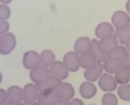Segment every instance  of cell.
I'll list each match as a JSON object with an SVG mask.
<instances>
[{
  "label": "cell",
  "mask_w": 130,
  "mask_h": 105,
  "mask_svg": "<svg viewBox=\"0 0 130 105\" xmlns=\"http://www.w3.org/2000/svg\"><path fill=\"white\" fill-rule=\"evenodd\" d=\"M55 93H56V96L58 101L62 102H67L69 103L70 101L74 98V95H75V90H74V87L69 82H65V81H62L58 85V87L55 89Z\"/></svg>",
  "instance_id": "obj_1"
},
{
  "label": "cell",
  "mask_w": 130,
  "mask_h": 105,
  "mask_svg": "<svg viewBox=\"0 0 130 105\" xmlns=\"http://www.w3.org/2000/svg\"><path fill=\"white\" fill-rule=\"evenodd\" d=\"M97 85H98L99 89H102L105 93H113L114 90L118 89V87H119L114 76H113V74L105 73V72L102 74L99 80L97 81Z\"/></svg>",
  "instance_id": "obj_2"
},
{
  "label": "cell",
  "mask_w": 130,
  "mask_h": 105,
  "mask_svg": "<svg viewBox=\"0 0 130 105\" xmlns=\"http://www.w3.org/2000/svg\"><path fill=\"white\" fill-rule=\"evenodd\" d=\"M17 45V40L14 33L8 32V33L4 34L1 39V45H0V55H9L14 52Z\"/></svg>",
  "instance_id": "obj_3"
},
{
  "label": "cell",
  "mask_w": 130,
  "mask_h": 105,
  "mask_svg": "<svg viewBox=\"0 0 130 105\" xmlns=\"http://www.w3.org/2000/svg\"><path fill=\"white\" fill-rule=\"evenodd\" d=\"M22 64H23V67L29 70V71L39 66L40 65V53L36 52V50H27V52H25L23 54Z\"/></svg>",
  "instance_id": "obj_4"
},
{
  "label": "cell",
  "mask_w": 130,
  "mask_h": 105,
  "mask_svg": "<svg viewBox=\"0 0 130 105\" xmlns=\"http://www.w3.org/2000/svg\"><path fill=\"white\" fill-rule=\"evenodd\" d=\"M39 97V89L36 83L30 82L23 87V103L26 105H31L38 102Z\"/></svg>",
  "instance_id": "obj_5"
},
{
  "label": "cell",
  "mask_w": 130,
  "mask_h": 105,
  "mask_svg": "<svg viewBox=\"0 0 130 105\" xmlns=\"http://www.w3.org/2000/svg\"><path fill=\"white\" fill-rule=\"evenodd\" d=\"M48 69H49L50 76L56 78V79H58V80L65 81L67 78H69L70 72L62 61H56V62H55L54 64H52V66H49Z\"/></svg>",
  "instance_id": "obj_6"
},
{
  "label": "cell",
  "mask_w": 130,
  "mask_h": 105,
  "mask_svg": "<svg viewBox=\"0 0 130 105\" xmlns=\"http://www.w3.org/2000/svg\"><path fill=\"white\" fill-rule=\"evenodd\" d=\"M62 62L64 63L69 72H76L80 69V56L73 50L65 54Z\"/></svg>",
  "instance_id": "obj_7"
},
{
  "label": "cell",
  "mask_w": 130,
  "mask_h": 105,
  "mask_svg": "<svg viewBox=\"0 0 130 105\" xmlns=\"http://www.w3.org/2000/svg\"><path fill=\"white\" fill-rule=\"evenodd\" d=\"M111 23H112V25L114 26L115 30L122 29V27L130 24V15L127 11L117 10L113 13L112 18H111Z\"/></svg>",
  "instance_id": "obj_8"
},
{
  "label": "cell",
  "mask_w": 130,
  "mask_h": 105,
  "mask_svg": "<svg viewBox=\"0 0 130 105\" xmlns=\"http://www.w3.org/2000/svg\"><path fill=\"white\" fill-rule=\"evenodd\" d=\"M114 32H115V29L112 25V23L111 22H102V23H99V24L96 26V29H95V37H96V39L101 40V39L113 36Z\"/></svg>",
  "instance_id": "obj_9"
},
{
  "label": "cell",
  "mask_w": 130,
  "mask_h": 105,
  "mask_svg": "<svg viewBox=\"0 0 130 105\" xmlns=\"http://www.w3.org/2000/svg\"><path fill=\"white\" fill-rule=\"evenodd\" d=\"M104 73V69H103V64L102 63H96L94 66L89 67V69L85 70V77L86 81H89V82H96L99 80V78L102 77V74Z\"/></svg>",
  "instance_id": "obj_10"
},
{
  "label": "cell",
  "mask_w": 130,
  "mask_h": 105,
  "mask_svg": "<svg viewBox=\"0 0 130 105\" xmlns=\"http://www.w3.org/2000/svg\"><path fill=\"white\" fill-rule=\"evenodd\" d=\"M7 99L13 105L23 103V87L14 85L7 89Z\"/></svg>",
  "instance_id": "obj_11"
},
{
  "label": "cell",
  "mask_w": 130,
  "mask_h": 105,
  "mask_svg": "<svg viewBox=\"0 0 130 105\" xmlns=\"http://www.w3.org/2000/svg\"><path fill=\"white\" fill-rule=\"evenodd\" d=\"M90 45H91V39L88 37H80L74 42L73 52H75L79 56L88 54L90 52Z\"/></svg>",
  "instance_id": "obj_12"
},
{
  "label": "cell",
  "mask_w": 130,
  "mask_h": 105,
  "mask_svg": "<svg viewBox=\"0 0 130 105\" xmlns=\"http://www.w3.org/2000/svg\"><path fill=\"white\" fill-rule=\"evenodd\" d=\"M49 76V69L42 66V65H39V66L34 67L33 70L30 71V80H31V82L36 83V85L41 82L42 80H45Z\"/></svg>",
  "instance_id": "obj_13"
},
{
  "label": "cell",
  "mask_w": 130,
  "mask_h": 105,
  "mask_svg": "<svg viewBox=\"0 0 130 105\" xmlns=\"http://www.w3.org/2000/svg\"><path fill=\"white\" fill-rule=\"evenodd\" d=\"M79 93L83 99H91L97 94V86L94 82L85 81L79 87Z\"/></svg>",
  "instance_id": "obj_14"
},
{
  "label": "cell",
  "mask_w": 130,
  "mask_h": 105,
  "mask_svg": "<svg viewBox=\"0 0 130 105\" xmlns=\"http://www.w3.org/2000/svg\"><path fill=\"white\" fill-rule=\"evenodd\" d=\"M90 54L91 56L96 59L97 63H102L103 64L104 61L107 58V54L103 52V49L99 46L98 39H91V45H90Z\"/></svg>",
  "instance_id": "obj_15"
},
{
  "label": "cell",
  "mask_w": 130,
  "mask_h": 105,
  "mask_svg": "<svg viewBox=\"0 0 130 105\" xmlns=\"http://www.w3.org/2000/svg\"><path fill=\"white\" fill-rule=\"evenodd\" d=\"M57 96L55 90H41L39 92L38 102L42 105H55L57 103Z\"/></svg>",
  "instance_id": "obj_16"
},
{
  "label": "cell",
  "mask_w": 130,
  "mask_h": 105,
  "mask_svg": "<svg viewBox=\"0 0 130 105\" xmlns=\"http://www.w3.org/2000/svg\"><path fill=\"white\" fill-rule=\"evenodd\" d=\"M98 41H99V46H101V48L103 49V52L105 54H110L114 48H117L120 45L119 40L117 39V37L114 34L111 37H107V38L101 39Z\"/></svg>",
  "instance_id": "obj_17"
},
{
  "label": "cell",
  "mask_w": 130,
  "mask_h": 105,
  "mask_svg": "<svg viewBox=\"0 0 130 105\" xmlns=\"http://www.w3.org/2000/svg\"><path fill=\"white\" fill-rule=\"evenodd\" d=\"M61 82H62L61 80H58V79L49 76L48 78H46L45 80L41 81V82L37 83L36 86L38 87L39 92H41V90H55L57 87H58V85Z\"/></svg>",
  "instance_id": "obj_18"
},
{
  "label": "cell",
  "mask_w": 130,
  "mask_h": 105,
  "mask_svg": "<svg viewBox=\"0 0 130 105\" xmlns=\"http://www.w3.org/2000/svg\"><path fill=\"white\" fill-rule=\"evenodd\" d=\"M122 65H123V63L120 62V61L107 57L103 63V69H104V72H105V73L113 74V76H114L115 72H117Z\"/></svg>",
  "instance_id": "obj_19"
},
{
  "label": "cell",
  "mask_w": 130,
  "mask_h": 105,
  "mask_svg": "<svg viewBox=\"0 0 130 105\" xmlns=\"http://www.w3.org/2000/svg\"><path fill=\"white\" fill-rule=\"evenodd\" d=\"M114 78L119 86L130 83V69H128V67L124 66V65H122V66L115 72Z\"/></svg>",
  "instance_id": "obj_20"
},
{
  "label": "cell",
  "mask_w": 130,
  "mask_h": 105,
  "mask_svg": "<svg viewBox=\"0 0 130 105\" xmlns=\"http://www.w3.org/2000/svg\"><path fill=\"white\" fill-rule=\"evenodd\" d=\"M55 62H56V55L53 50L45 49L40 53V65L45 67H49Z\"/></svg>",
  "instance_id": "obj_21"
},
{
  "label": "cell",
  "mask_w": 130,
  "mask_h": 105,
  "mask_svg": "<svg viewBox=\"0 0 130 105\" xmlns=\"http://www.w3.org/2000/svg\"><path fill=\"white\" fill-rule=\"evenodd\" d=\"M128 55H129V53H128V50H127L126 46L119 45L110 54H107V57L108 58H114V59H118V61H120V62L123 63L124 59L128 57Z\"/></svg>",
  "instance_id": "obj_22"
},
{
  "label": "cell",
  "mask_w": 130,
  "mask_h": 105,
  "mask_svg": "<svg viewBox=\"0 0 130 105\" xmlns=\"http://www.w3.org/2000/svg\"><path fill=\"white\" fill-rule=\"evenodd\" d=\"M114 36L117 37V39L119 40V43L122 46H126L127 42L130 40V24L127 26L122 27V29L115 30Z\"/></svg>",
  "instance_id": "obj_23"
},
{
  "label": "cell",
  "mask_w": 130,
  "mask_h": 105,
  "mask_svg": "<svg viewBox=\"0 0 130 105\" xmlns=\"http://www.w3.org/2000/svg\"><path fill=\"white\" fill-rule=\"evenodd\" d=\"M117 95L120 99L124 102H130V83L120 85L117 89Z\"/></svg>",
  "instance_id": "obj_24"
},
{
  "label": "cell",
  "mask_w": 130,
  "mask_h": 105,
  "mask_svg": "<svg viewBox=\"0 0 130 105\" xmlns=\"http://www.w3.org/2000/svg\"><path fill=\"white\" fill-rule=\"evenodd\" d=\"M96 63H97L96 59L92 57L90 53L80 56V67H82L83 70H87V69H89V67L94 66Z\"/></svg>",
  "instance_id": "obj_25"
},
{
  "label": "cell",
  "mask_w": 130,
  "mask_h": 105,
  "mask_svg": "<svg viewBox=\"0 0 130 105\" xmlns=\"http://www.w3.org/2000/svg\"><path fill=\"white\" fill-rule=\"evenodd\" d=\"M119 97L113 93H105L102 97V105H118Z\"/></svg>",
  "instance_id": "obj_26"
},
{
  "label": "cell",
  "mask_w": 130,
  "mask_h": 105,
  "mask_svg": "<svg viewBox=\"0 0 130 105\" xmlns=\"http://www.w3.org/2000/svg\"><path fill=\"white\" fill-rule=\"evenodd\" d=\"M11 15V9L9 5L0 4V21H8Z\"/></svg>",
  "instance_id": "obj_27"
},
{
  "label": "cell",
  "mask_w": 130,
  "mask_h": 105,
  "mask_svg": "<svg viewBox=\"0 0 130 105\" xmlns=\"http://www.w3.org/2000/svg\"><path fill=\"white\" fill-rule=\"evenodd\" d=\"M10 30V24L8 21H0V36L8 33Z\"/></svg>",
  "instance_id": "obj_28"
},
{
  "label": "cell",
  "mask_w": 130,
  "mask_h": 105,
  "mask_svg": "<svg viewBox=\"0 0 130 105\" xmlns=\"http://www.w3.org/2000/svg\"><path fill=\"white\" fill-rule=\"evenodd\" d=\"M6 102H8V99H7V90L4 89V88H0V104L6 103Z\"/></svg>",
  "instance_id": "obj_29"
},
{
  "label": "cell",
  "mask_w": 130,
  "mask_h": 105,
  "mask_svg": "<svg viewBox=\"0 0 130 105\" xmlns=\"http://www.w3.org/2000/svg\"><path fill=\"white\" fill-rule=\"evenodd\" d=\"M69 105H85V103H83V101L81 98H75L74 97L72 101L69 102Z\"/></svg>",
  "instance_id": "obj_30"
},
{
  "label": "cell",
  "mask_w": 130,
  "mask_h": 105,
  "mask_svg": "<svg viewBox=\"0 0 130 105\" xmlns=\"http://www.w3.org/2000/svg\"><path fill=\"white\" fill-rule=\"evenodd\" d=\"M123 65L124 66H127L128 69H130V54L128 55V57L124 59V62H123Z\"/></svg>",
  "instance_id": "obj_31"
},
{
  "label": "cell",
  "mask_w": 130,
  "mask_h": 105,
  "mask_svg": "<svg viewBox=\"0 0 130 105\" xmlns=\"http://www.w3.org/2000/svg\"><path fill=\"white\" fill-rule=\"evenodd\" d=\"M126 11L130 15V0H128L126 4Z\"/></svg>",
  "instance_id": "obj_32"
},
{
  "label": "cell",
  "mask_w": 130,
  "mask_h": 105,
  "mask_svg": "<svg viewBox=\"0 0 130 105\" xmlns=\"http://www.w3.org/2000/svg\"><path fill=\"white\" fill-rule=\"evenodd\" d=\"M13 0H0V4H4V5H9Z\"/></svg>",
  "instance_id": "obj_33"
},
{
  "label": "cell",
  "mask_w": 130,
  "mask_h": 105,
  "mask_svg": "<svg viewBox=\"0 0 130 105\" xmlns=\"http://www.w3.org/2000/svg\"><path fill=\"white\" fill-rule=\"evenodd\" d=\"M55 105H69L67 102H62V101H57V103Z\"/></svg>",
  "instance_id": "obj_34"
},
{
  "label": "cell",
  "mask_w": 130,
  "mask_h": 105,
  "mask_svg": "<svg viewBox=\"0 0 130 105\" xmlns=\"http://www.w3.org/2000/svg\"><path fill=\"white\" fill-rule=\"evenodd\" d=\"M126 48H127V50H128V53L130 54V40L127 42V45H126Z\"/></svg>",
  "instance_id": "obj_35"
},
{
  "label": "cell",
  "mask_w": 130,
  "mask_h": 105,
  "mask_svg": "<svg viewBox=\"0 0 130 105\" xmlns=\"http://www.w3.org/2000/svg\"><path fill=\"white\" fill-rule=\"evenodd\" d=\"M2 78H4V77H2V72L0 71V85H1V82H2Z\"/></svg>",
  "instance_id": "obj_36"
},
{
  "label": "cell",
  "mask_w": 130,
  "mask_h": 105,
  "mask_svg": "<svg viewBox=\"0 0 130 105\" xmlns=\"http://www.w3.org/2000/svg\"><path fill=\"white\" fill-rule=\"evenodd\" d=\"M0 105H13V104L9 103V102H6V103H2V104H0Z\"/></svg>",
  "instance_id": "obj_37"
},
{
  "label": "cell",
  "mask_w": 130,
  "mask_h": 105,
  "mask_svg": "<svg viewBox=\"0 0 130 105\" xmlns=\"http://www.w3.org/2000/svg\"><path fill=\"white\" fill-rule=\"evenodd\" d=\"M31 105H42V104L39 103V102H36V103H33V104H31Z\"/></svg>",
  "instance_id": "obj_38"
},
{
  "label": "cell",
  "mask_w": 130,
  "mask_h": 105,
  "mask_svg": "<svg viewBox=\"0 0 130 105\" xmlns=\"http://www.w3.org/2000/svg\"><path fill=\"white\" fill-rule=\"evenodd\" d=\"M1 39H2V36H0V45H1Z\"/></svg>",
  "instance_id": "obj_39"
},
{
  "label": "cell",
  "mask_w": 130,
  "mask_h": 105,
  "mask_svg": "<svg viewBox=\"0 0 130 105\" xmlns=\"http://www.w3.org/2000/svg\"><path fill=\"white\" fill-rule=\"evenodd\" d=\"M17 105H26L25 103H21V104H17Z\"/></svg>",
  "instance_id": "obj_40"
},
{
  "label": "cell",
  "mask_w": 130,
  "mask_h": 105,
  "mask_svg": "<svg viewBox=\"0 0 130 105\" xmlns=\"http://www.w3.org/2000/svg\"><path fill=\"white\" fill-rule=\"evenodd\" d=\"M89 105H96V104H89Z\"/></svg>",
  "instance_id": "obj_41"
}]
</instances>
